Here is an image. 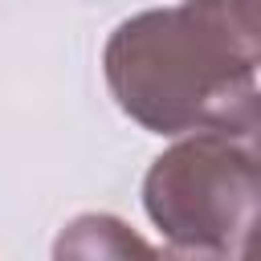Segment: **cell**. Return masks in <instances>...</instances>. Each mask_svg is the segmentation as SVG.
I'll return each mask as SVG.
<instances>
[{
	"label": "cell",
	"mask_w": 261,
	"mask_h": 261,
	"mask_svg": "<svg viewBox=\"0 0 261 261\" xmlns=\"http://www.w3.org/2000/svg\"><path fill=\"white\" fill-rule=\"evenodd\" d=\"M257 0H184L126 16L102 49L106 86L151 135H257Z\"/></svg>",
	"instance_id": "cell-1"
},
{
	"label": "cell",
	"mask_w": 261,
	"mask_h": 261,
	"mask_svg": "<svg viewBox=\"0 0 261 261\" xmlns=\"http://www.w3.org/2000/svg\"><path fill=\"white\" fill-rule=\"evenodd\" d=\"M257 188L253 139L200 130L151 159L143 208L171 249L245 257L257 220Z\"/></svg>",
	"instance_id": "cell-2"
},
{
	"label": "cell",
	"mask_w": 261,
	"mask_h": 261,
	"mask_svg": "<svg viewBox=\"0 0 261 261\" xmlns=\"http://www.w3.org/2000/svg\"><path fill=\"white\" fill-rule=\"evenodd\" d=\"M53 261H163V253L114 212H77L53 237Z\"/></svg>",
	"instance_id": "cell-3"
},
{
	"label": "cell",
	"mask_w": 261,
	"mask_h": 261,
	"mask_svg": "<svg viewBox=\"0 0 261 261\" xmlns=\"http://www.w3.org/2000/svg\"><path fill=\"white\" fill-rule=\"evenodd\" d=\"M163 261H245V257H228V253H192V249H167Z\"/></svg>",
	"instance_id": "cell-4"
}]
</instances>
